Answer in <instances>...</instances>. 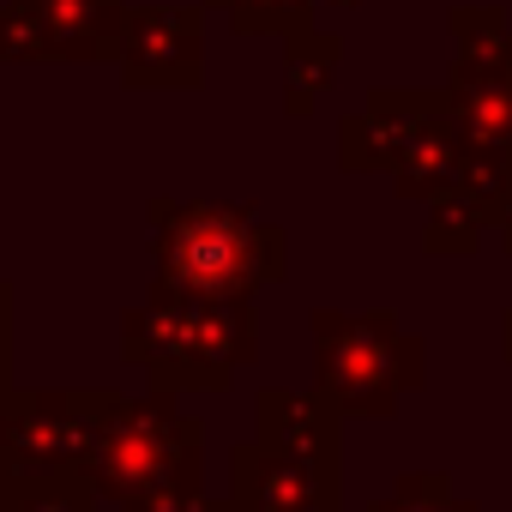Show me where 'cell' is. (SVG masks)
I'll use <instances>...</instances> for the list:
<instances>
[{
  "mask_svg": "<svg viewBox=\"0 0 512 512\" xmlns=\"http://www.w3.org/2000/svg\"><path fill=\"white\" fill-rule=\"evenodd\" d=\"M85 476L121 512H175L205 494V422L187 416L169 386H151L139 398L103 392L97 452Z\"/></svg>",
  "mask_w": 512,
  "mask_h": 512,
  "instance_id": "cell-1",
  "label": "cell"
},
{
  "mask_svg": "<svg viewBox=\"0 0 512 512\" xmlns=\"http://www.w3.org/2000/svg\"><path fill=\"white\" fill-rule=\"evenodd\" d=\"M260 350V326H253L247 302H217V296H187L157 284L151 302L121 314V356L151 374V386H199L223 392L241 362Z\"/></svg>",
  "mask_w": 512,
  "mask_h": 512,
  "instance_id": "cell-2",
  "label": "cell"
},
{
  "mask_svg": "<svg viewBox=\"0 0 512 512\" xmlns=\"http://www.w3.org/2000/svg\"><path fill=\"white\" fill-rule=\"evenodd\" d=\"M157 284L217 302H247L284 278V229L260 223L247 205H151Z\"/></svg>",
  "mask_w": 512,
  "mask_h": 512,
  "instance_id": "cell-3",
  "label": "cell"
},
{
  "mask_svg": "<svg viewBox=\"0 0 512 512\" xmlns=\"http://www.w3.org/2000/svg\"><path fill=\"white\" fill-rule=\"evenodd\" d=\"M314 368H320V398L344 416H386L398 386L416 380V344L398 338L386 314L344 320V314H314Z\"/></svg>",
  "mask_w": 512,
  "mask_h": 512,
  "instance_id": "cell-4",
  "label": "cell"
},
{
  "mask_svg": "<svg viewBox=\"0 0 512 512\" xmlns=\"http://www.w3.org/2000/svg\"><path fill=\"white\" fill-rule=\"evenodd\" d=\"M103 392H0V470H85L97 452Z\"/></svg>",
  "mask_w": 512,
  "mask_h": 512,
  "instance_id": "cell-5",
  "label": "cell"
},
{
  "mask_svg": "<svg viewBox=\"0 0 512 512\" xmlns=\"http://www.w3.org/2000/svg\"><path fill=\"white\" fill-rule=\"evenodd\" d=\"M229 506L235 512H338V476L284 446L247 440L229 452Z\"/></svg>",
  "mask_w": 512,
  "mask_h": 512,
  "instance_id": "cell-6",
  "label": "cell"
},
{
  "mask_svg": "<svg viewBox=\"0 0 512 512\" xmlns=\"http://www.w3.org/2000/svg\"><path fill=\"white\" fill-rule=\"evenodd\" d=\"M199 13L193 7H139L121 19L115 67L127 85H199Z\"/></svg>",
  "mask_w": 512,
  "mask_h": 512,
  "instance_id": "cell-7",
  "label": "cell"
},
{
  "mask_svg": "<svg viewBox=\"0 0 512 512\" xmlns=\"http://www.w3.org/2000/svg\"><path fill=\"white\" fill-rule=\"evenodd\" d=\"M37 19L49 61H115L121 49V0H19Z\"/></svg>",
  "mask_w": 512,
  "mask_h": 512,
  "instance_id": "cell-8",
  "label": "cell"
},
{
  "mask_svg": "<svg viewBox=\"0 0 512 512\" xmlns=\"http://www.w3.org/2000/svg\"><path fill=\"white\" fill-rule=\"evenodd\" d=\"M260 440L266 446H284L320 470L338 476V422H332V404L314 392V398H296V392H266L260 398Z\"/></svg>",
  "mask_w": 512,
  "mask_h": 512,
  "instance_id": "cell-9",
  "label": "cell"
},
{
  "mask_svg": "<svg viewBox=\"0 0 512 512\" xmlns=\"http://www.w3.org/2000/svg\"><path fill=\"white\" fill-rule=\"evenodd\" d=\"M0 512H97V482L85 470H43V476L0 470Z\"/></svg>",
  "mask_w": 512,
  "mask_h": 512,
  "instance_id": "cell-10",
  "label": "cell"
},
{
  "mask_svg": "<svg viewBox=\"0 0 512 512\" xmlns=\"http://www.w3.org/2000/svg\"><path fill=\"white\" fill-rule=\"evenodd\" d=\"M332 55H338L332 37H326V43H320V37H296V43H290V109H296V115L314 103V91H326Z\"/></svg>",
  "mask_w": 512,
  "mask_h": 512,
  "instance_id": "cell-11",
  "label": "cell"
},
{
  "mask_svg": "<svg viewBox=\"0 0 512 512\" xmlns=\"http://www.w3.org/2000/svg\"><path fill=\"white\" fill-rule=\"evenodd\" d=\"M229 7L235 31H296L308 19V0H217Z\"/></svg>",
  "mask_w": 512,
  "mask_h": 512,
  "instance_id": "cell-12",
  "label": "cell"
},
{
  "mask_svg": "<svg viewBox=\"0 0 512 512\" xmlns=\"http://www.w3.org/2000/svg\"><path fill=\"white\" fill-rule=\"evenodd\" d=\"M0 61H49L43 31L19 0H0Z\"/></svg>",
  "mask_w": 512,
  "mask_h": 512,
  "instance_id": "cell-13",
  "label": "cell"
},
{
  "mask_svg": "<svg viewBox=\"0 0 512 512\" xmlns=\"http://www.w3.org/2000/svg\"><path fill=\"white\" fill-rule=\"evenodd\" d=\"M175 512H235V506H229V500H205V494H199V500H187V506H175Z\"/></svg>",
  "mask_w": 512,
  "mask_h": 512,
  "instance_id": "cell-14",
  "label": "cell"
}]
</instances>
